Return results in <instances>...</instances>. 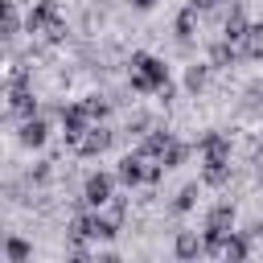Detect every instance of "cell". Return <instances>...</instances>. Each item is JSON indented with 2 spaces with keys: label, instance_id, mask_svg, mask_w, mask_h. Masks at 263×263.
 I'll use <instances>...</instances> for the list:
<instances>
[{
  "label": "cell",
  "instance_id": "cell-1",
  "mask_svg": "<svg viewBox=\"0 0 263 263\" xmlns=\"http://www.w3.org/2000/svg\"><path fill=\"white\" fill-rule=\"evenodd\" d=\"M164 82H168V74H164L160 58H152V53H136L132 58V86L136 90H160Z\"/></svg>",
  "mask_w": 263,
  "mask_h": 263
},
{
  "label": "cell",
  "instance_id": "cell-2",
  "mask_svg": "<svg viewBox=\"0 0 263 263\" xmlns=\"http://www.w3.org/2000/svg\"><path fill=\"white\" fill-rule=\"evenodd\" d=\"M230 226H234V205H230V201L214 205V210H210V222H205V247H210V251H222Z\"/></svg>",
  "mask_w": 263,
  "mask_h": 263
},
{
  "label": "cell",
  "instance_id": "cell-3",
  "mask_svg": "<svg viewBox=\"0 0 263 263\" xmlns=\"http://www.w3.org/2000/svg\"><path fill=\"white\" fill-rule=\"evenodd\" d=\"M111 234H115V226L103 222L99 214H82V218H74V238H111Z\"/></svg>",
  "mask_w": 263,
  "mask_h": 263
},
{
  "label": "cell",
  "instance_id": "cell-4",
  "mask_svg": "<svg viewBox=\"0 0 263 263\" xmlns=\"http://www.w3.org/2000/svg\"><path fill=\"white\" fill-rule=\"evenodd\" d=\"M62 119H66V136H70L74 144H78V140L86 136V127H90V111H86V103H82V107H70Z\"/></svg>",
  "mask_w": 263,
  "mask_h": 263
},
{
  "label": "cell",
  "instance_id": "cell-5",
  "mask_svg": "<svg viewBox=\"0 0 263 263\" xmlns=\"http://www.w3.org/2000/svg\"><path fill=\"white\" fill-rule=\"evenodd\" d=\"M107 201H111V177L107 173L86 177V205H107Z\"/></svg>",
  "mask_w": 263,
  "mask_h": 263
},
{
  "label": "cell",
  "instance_id": "cell-6",
  "mask_svg": "<svg viewBox=\"0 0 263 263\" xmlns=\"http://www.w3.org/2000/svg\"><path fill=\"white\" fill-rule=\"evenodd\" d=\"M107 144H111V132H107V127H86V136L78 140V152L95 156V152H103Z\"/></svg>",
  "mask_w": 263,
  "mask_h": 263
},
{
  "label": "cell",
  "instance_id": "cell-7",
  "mask_svg": "<svg viewBox=\"0 0 263 263\" xmlns=\"http://www.w3.org/2000/svg\"><path fill=\"white\" fill-rule=\"evenodd\" d=\"M242 53H247V58H263V25H247V33H242Z\"/></svg>",
  "mask_w": 263,
  "mask_h": 263
},
{
  "label": "cell",
  "instance_id": "cell-8",
  "mask_svg": "<svg viewBox=\"0 0 263 263\" xmlns=\"http://www.w3.org/2000/svg\"><path fill=\"white\" fill-rule=\"evenodd\" d=\"M119 177H123L127 185H136L140 177H148V173H144V160H140V156H123V160H119Z\"/></svg>",
  "mask_w": 263,
  "mask_h": 263
},
{
  "label": "cell",
  "instance_id": "cell-9",
  "mask_svg": "<svg viewBox=\"0 0 263 263\" xmlns=\"http://www.w3.org/2000/svg\"><path fill=\"white\" fill-rule=\"evenodd\" d=\"M226 181V156H205V185H222Z\"/></svg>",
  "mask_w": 263,
  "mask_h": 263
},
{
  "label": "cell",
  "instance_id": "cell-10",
  "mask_svg": "<svg viewBox=\"0 0 263 263\" xmlns=\"http://www.w3.org/2000/svg\"><path fill=\"white\" fill-rule=\"evenodd\" d=\"M41 140H45V123H41V119H33V123L21 127V144H25V148H37Z\"/></svg>",
  "mask_w": 263,
  "mask_h": 263
},
{
  "label": "cell",
  "instance_id": "cell-11",
  "mask_svg": "<svg viewBox=\"0 0 263 263\" xmlns=\"http://www.w3.org/2000/svg\"><path fill=\"white\" fill-rule=\"evenodd\" d=\"M222 255H226V259H247V238H238V234H226V242H222Z\"/></svg>",
  "mask_w": 263,
  "mask_h": 263
},
{
  "label": "cell",
  "instance_id": "cell-12",
  "mask_svg": "<svg viewBox=\"0 0 263 263\" xmlns=\"http://www.w3.org/2000/svg\"><path fill=\"white\" fill-rule=\"evenodd\" d=\"M242 33H247V21H242V12L234 8L230 21H226V41H242Z\"/></svg>",
  "mask_w": 263,
  "mask_h": 263
},
{
  "label": "cell",
  "instance_id": "cell-13",
  "mask_svg": "<svg viewBox=\"0 0 263 263\" xmlns=\"http://www.w3.org/2000/svg\"><path fill=\"white\" fill-rule=\"evenodd\" d=\"M168 140H173L168 132H152V136L144 140V152H148V156H160V152L168 148Z\"/></svg>",
  "mask_w": 263,
  "mask_h": 263
},
{
  "label": "cell",
  "instance_id": "cell-14",
  "mask_svg": "<svg viewBox=\"0 0 263 263\" xmlns=\"http://www.w3.org/2000/svg\"><path fill=\"white\" fill-rule=\"evenodd\" d=\"M197 251H201V238L185 230V234L177 238V255H181V259H189V255H197Z\"/></svg>",
  "mask_w": 263,
  "mask_h": 263
},
{
  "label": "cell",
  "instance_id": "cell-15",
  "mask_svg": "<svg viewBox=\"0 0 263 263\" xmlns=\"http://www.w3.org/2000/svg\"><path fill=\"white\" fill-rule=\"evenodd\" d=\"M181 160H185V148H181V144H173V140H168V148H164V152H160V164H181Z\"/></svg>",
  "mask_w": 263,
  "mask_h": 263
},
{
  "label": "cell",
  "instance_id": "cell-16",
  "mask_svg": "<svg viewBox=\"0 0 263 263\" xmlns=\"http://www.w3.org/2000/svg\"><path fill=\"white\" fill-rule=\"evenodd\" d=\"M4 251H8V259H29V242H21V238H8Z\"/></svg>",
  "mask_w": 263,
  "mask_h": 263
},
{
  "label": "cell",
  "instance_id": "cell-17",
  "mask_svg": "<svg viewBox=\"0 0 263 263\" xmlns=\"http://www.w3.org/2000/svg\"><path fill=\"white\" fill-rule=\"evenodd\" d=\"M201 82H205V66H193V70H189V78H185V86H189V90H197Z\"/></svg>",
  "mask_w": 263,
  "mask_h": 263
},
{
  "label": "cell",
  "instance_id": "cell-18",
  "mask_svg": "<svg viewBox=\"0 0 263 263\" xmlns=\"http://www.w3.org/2000/svg\"><path fill=\"white\" fill-rule=\"evenodd\" d=\"M177 33H181V37L193 33V12H181V16H177Z\"/></svg>",
  "mask_w": 263,
  "mask_h": 263
},
{
  "label": "cell",
  "instance_id": "cell-19",
  "mask_svg": "<svg viewBox=\"0 0 263 263\" xmlns=\"http://www.w3.org/2000/svg\"><path fill=\"white\" fill-rule=\"evenodd\" d=\"M193 197H197V189H193V185H185V189H181V197H177V210H189V205H193Z\"/></svg>",
  "mask_w": 263,
  "mask_h": 263
},
{
  "label": "cell",
  "instance_id": "cell-20",
  "mask_svg": "<svg viewBox=\"0 0 263 263\" xmlns=\"http://www.w3.org/2000/svg\"><path fill=\"white\" fill-rule=\"evenodd\" d=\"M226 58H234V49H226V45H218V49H214V62H226Z\"/></svg>",
  "mask_w": 263,
  "mask_h": 263
},
{
  "label": "cell",
  "instance_id": "cell-21",
  "mask_svg": "<svg viewBox=\"0 0 263 263\" xmlns=\"http://www.w3.org/2000/svg\"><path fill=\"white\" fill-rule=\"evenodd\" d=\"M210 4H218V0H193V12H197V8H210Z\"/></svg>",
  "mask_w": 263,
  "mask_h": 263
},
{
  "label": "cell",
  "instance_id": "cell-22",
  "mask_svg": "<svg viewBox=\"0 0 263 263\" xmlns=\"http://www.w3.org/2000/svg\"><path fill=\"white\" fill-rule=\"evenodd\" d=\"M132 4H136V8H152L156 0H132Z\"/></svg>",
  "mask_w": 263,
  "mask_h": 263
}]
</instances>
